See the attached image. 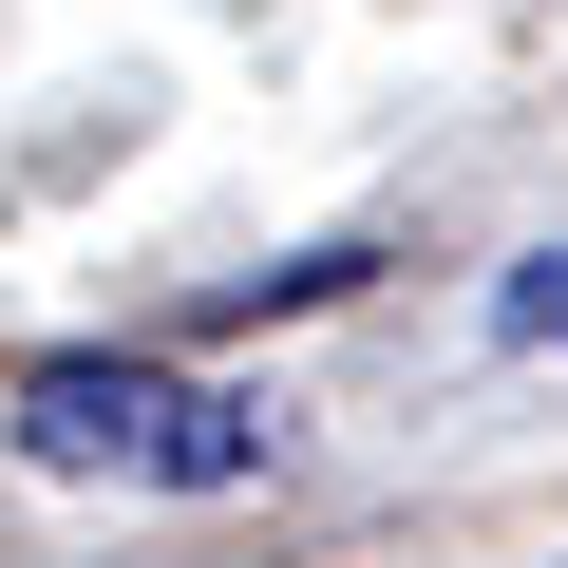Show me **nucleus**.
I'll return each instance as SVG.
<instances>
[{
    "instance_id": "f03ea898",
    "label": "nucleus",
    "mask_w": 568,
    "mask_h": 568,
    "mask_svg": "<svg viewBox=\"0 0 568 568\" xmlns=\"http://www.w3.org/2000/svg\"><path fill=\"white\" fill-rule=\"evenodd\" d=\"M493 323H511V342H568V246H530V265H511V304H493Z\"/></svg>"
},
{
    "instance_id": "f257e3e1",
    "label": "nucleus",
    "mask_w": 568,
    "mask_h": 568,
    "mask_svg": "<svg viewBox=\"0 0 568 568\" xmlns=\"http://www.w3.org/2000/svg\"><path fill=\"white\" fill-rule=\"evenodd\" d=\"M20 455H39V474L246 493V474H265V398H209V379H171V361H39V379H20Z\"/></svg>"
}]
</instances>
